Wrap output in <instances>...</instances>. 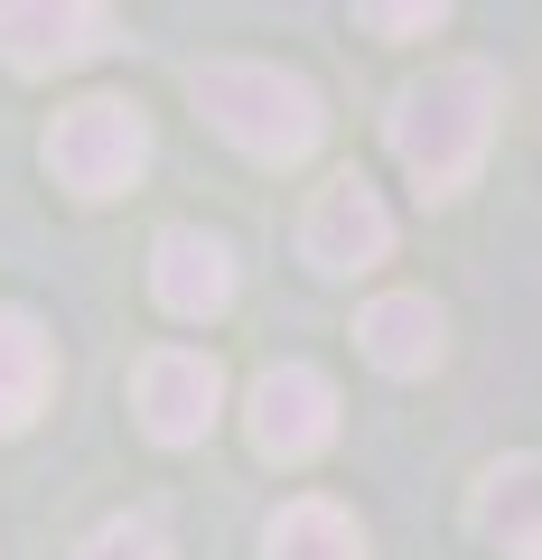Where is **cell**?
<instances>
[{"label": "cell", "instance_id": "1", "mask_svg": "<svg viewBox=\"0 0 542 560\" xmlns=\"http://www.w3.org/2000/svg\"><path fill=\"white\" fill-rule=\"evenodd\" d=\"M486 140H496V75H486V66H430V75L393 103V160L430 206L477 178Z\"/></svg>", "mask_w": 542, "mask_h": 560}, {"label": "cell", "instance_id": "2", "mask_svg": "<svg viewBox=\"0 0 542 560\" xmlns=\"http://www.w3.org/2000/svg\"><path fill=\"white\" fill-rule=\"evenodd\" d=\"M197 113L234 140L243 160H262V168L309 160L319 131H327L319 84L290 75V66H262V57H216V66H197Z\"/></svg>", "mask_w": 542, "mask_h": 560}, {"label": "cell", "instance_id": "3", "mask_svg": "<svg viewBox=\"0 0 542 560\" xmlns=\"http://www.w3.org/2000/svg\"><path fill=\"white\" fill-rule=\"evenodd\" d=\"M150 168V121L141 103L122 94H84L47 121V178L76 187V197H122V187Z\"/></svg>", "mask_w": 542, "mask_h": 560}, {"label": "cell", "instance_id": "4", "mask_svg": "<svg viewBox=\"0 0 542 560\" xmlns=\"http://www.w3.org/2000/svg\"><path fill=\"white\" fill-rule=\"evenodd\" d=\"M243 430H253V458L300 467L337 440V383L319 364H262L253 393H243Z\"/></svg>", "mask_w": 542, "mask_h": 560}, {"label": "cell", "instance_id": "5", "mask_svg": "<svg viewBox=\"0 0 542 560\" xmlns=\"http://www.w3.org/2000/svg\"><path fill=\"white\" fill-rule=\"evenodd\" d=\"M383 253H393V206L374 197V178H365V168L327 178L319 197H309V215H300V261L327 271V280H346V271H374Z\"/></svg>", "mask_w": 542, "mask_h": 560}, {"label": "cell", "instance_id": "6", "mask_svg": "<svg viewBox=\"0 0 542 560\" xmlns=\"http://www.w3.org/2000/svg\"><path fill=\"white\" fill-rule=\"evenodd\" d=\"M131 411H141V430L160 448H197L206 430H216V411H224L216 355H197V346H160V355H141V374H131Z\"/></svg>", "mask_w": 542, "mask_h": 560}, {"label": "cell", "instance_id": "7", "mask_svg": "<svg viewBox=\"0 0 542 560\" xmlns=\"http://www.w3.org/2000/svg\"><path fill=\"white\" fill-rule=\"evenodd\" d=\"M113 38V10L94 0H0V66L47 75V66H84Z\"/></svg>", "mask_w": 542, "mask_h": 560}, {"label": "cell", "instance_id": "8", "mask_svg": "<svg viewBox=\"0 0 542 560\" xmlns=\"http://www.w3.org/2000/svg\"><path fill=\"white\" fill-rule=\"evenodd\" d=\"M150 300L169 308V318L206 327L234 308V253H224L216 234H197V224H169L160 243H150Z\"/></svg>", "mask_w": 542, "mask_h": 560}, {"label": "cell", "instance_id": "9", "mask_svg": "<svg viewBox=\"0 0 542 560\" xmlns=\"http://www.w3.org/2000/svg\"><path fill=\"white\" fill-rule=\"evenodd\" d=\"M356 346H365V364H383V374H430L440 346H449V318L422 300V290H383V300L356 318Z\"/></svg>", "mask_w": 542, "mask_h": 560}, {"label": "cell", "instance_id": "10", "mask_svg": "<svg viewBox=\"0 0 542 560\" xmlns=\"http://www.w3.org/2000/svg\"><path fill=\"white\" fill-rule=\"evenodd\" d=\"M47 383H57V346H47V327L28 318V308H0V440L38 420Z\"/></svg>", "mask_w": 542, "mask_h": 560}, {"label": "cell", "instance_id": "11", "mask_svg": "<svg viewBox=\"0 0 542 560\" xmlns=\"http://www.w3.org/2000/svg\"><path fill=\"white\" fill-rule=\"evenodd\" d=\"M477 533L496 551H542V458H496L477 477Z\"/></svg>", "mask_w": 542, "mask_h": 560}, {"label": "cell", "instance_id": "12", "mask_svg": "<svg viewBox=\"0 0 542 560\" xmlns=\"http://www.w3.org/2000/svg\"><path fill=\"white\" fill-rule=\"evenodd\" d=\"M262 560H365V541H356V523H346L327 495H300V504H281V514H272Z\"/></svg>", "mask_w": 542, "mask_h": 560}, {"label": "cell", "instance_id": "13", "mask_svg": "<svg viewBox=\"0 0 542 560\" xmlns=\"http://www.w3.org/2000/svg\"><path fill=\"white\" fill-rule=\"evenodd\" d=\"M76 560H169V533H160L150 514H113V523H94V533H84Z\"/></svg>", "mask_w": 542, "mask_h": 560}, {"label": "cell", "instance_id": "14", "mask_svg": "<svg viewBox=\"0 0 542 560\" xmlns=\"http://www.w3.org/2000/svg\"><path fill=\"white\" fill-rule=\"evenodd\" d=\"M365 28H393V38H422V28H440V10H365Z\"/></svg>", "mask_w": 542, "mask_h": 560}]
</instances>
